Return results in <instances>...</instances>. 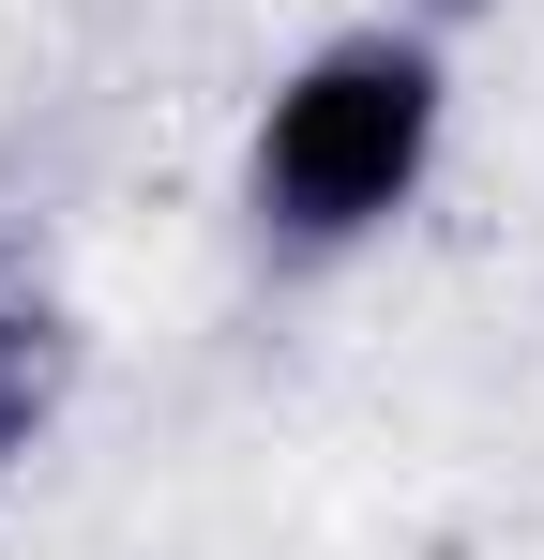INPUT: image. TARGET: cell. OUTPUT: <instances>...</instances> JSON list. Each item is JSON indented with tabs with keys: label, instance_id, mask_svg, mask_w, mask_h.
<instances>
[{
	"label": "cell",
	"instance_id": "obj_2",
	"mask_svg": "<svg viewBox=\"0 0 544 560\" xmlns=\"http://www.w3.org/2000/svg\"><path fill=\"white\" fill-rule=\"evenodd\" d=\"M61 394H76V334H61V303H46V288L0 258V469L61 424Z\"/></svg>",
	"mask_w": 544,
	"mask_h": 560
},
{
	"label": "cell",
	"instance_id": "obj_1",
	"mask_svg": "<svg viewBox=\"0 0 544 560\" xmlns=\"http://www.w3.org/2000/svg\"><path fill=\"white\" fill-rule=\"evenodd\" d=\"M439 31L378 15V31H333L287 61V92L258 106V152H243V197H258V243L272 258H348L378 243L424 167H439Z\"/></svg>",
	"mask_w": 544,
	"mask_h": 560
},
{
	"label": "cell",
	"instance_id": "obj_3",
	"mask_svg": "<svg viewBox=\"0 0 544 560\" xmlns=\"http://www.w3.org/2000/svg\"><path fill=\"white\" fill-rule=\"evenodd\" d=\"M439 15H469V0H424V31H439Z\"/></svg>",
	"mask_w": 544,
	"mask_h": 560
}]
</instances>
